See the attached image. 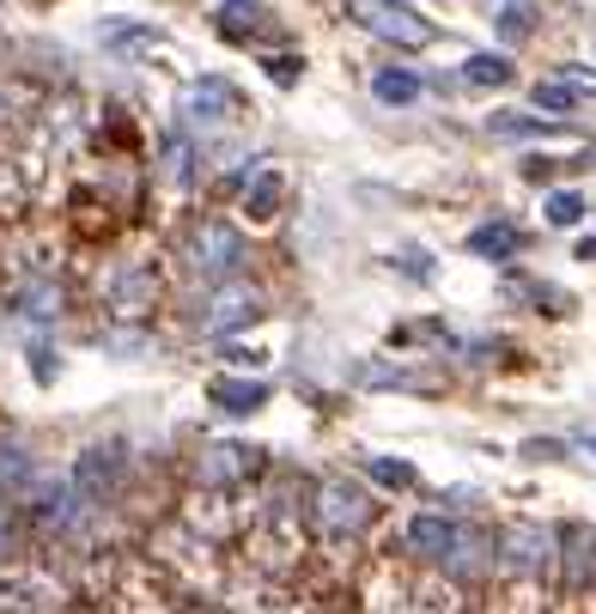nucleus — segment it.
Listing matches in <instances>:
<instances>
[{
    "label": "nucleus",
    "instance_id": "4",
    "mask_svg": "<svg viewBox=\"0 0 596 614\" xmlns=\"http://www.w3.org/2000/svg\"><path fill=\"white\" fill-rule=\"evenodd\" d=\"M262 316V292L250 287V280H220L213 287V299L201 304V316H195V328L201 335H232V328H244V323H256Z\"/></svg>",
    "mask_w": 596,
    "mask_h": 614
},
{
    "label": "nucleus",
    "instance_id": "23",
    "mask_svg": "<svg viewBox=\"0 0 596 614\" xmlns=\"http://www.w3.org/2000/svg\"><path fill=\"white\" fill-rule=\"evenodd\" d=\"M499 31H505V37H530V7H524V0H505V7H499Z\"/></svg>",
    "mask_w": 596,
    "mask_h": 614
},
{
    "label": "nucleus",
    "instance_id": "10",
    "mask_svg": "<svg viewBox=\"0 0 596 614\" xmlns=\"http://www.w3.org/2000/svg\"><path fill=\"white\" fill-rule=\"evenodd\" d=\"M408 542L426 554V560H451V554L463 548V529H457L451 517H414L408 523Z\"/></svg>",
    "mask_w": 596,
    "mask_h": 614
},
{
    "label": "nucleus",
    "instance_id": "15",
    "mask_svg": "<svg viewBox=\"0 0 596 614\" xmlns=\"http://www.w3.org/2000/svg\"><path fill=\"white\" fill-rule=\"evenodd\" d=\"M49 609V590L37 578H0V614H43Z\"/></svg>",
    "mask_w": 596,
    "mask_h": 614
},
{
    "label": "nucleus",
    "instance_id": "18",
    "mask_svg": "<svg viewBox=\"0 0 596 614\" xmlns=\"http://www.w3.org/2000/svg\"><path fill=\"white\" fill-rule=\"evenodd\" d=\"M371 92H378V104H414V98H420V79H414L408 67H384V74L371 79Z\"/></svg>",
    "mask_w": 596,
    "mask_h": 614
},
{
    "label": "nucleus",
    "instance_id": "6",
    "mask_svg": "<svg viewBox=\"0 0 596 614\" xmlns=\"http://www.w3.org/2000/svg\"><path fill=\"white\" fill-rule=\"evenodd\" d=\"M317 517L329 523L335 536H359V529L378 517V505H371L359 487H347V481H323L317 487Z\"/></svg>",
    "mask_w": 596,
    "mask_h": 614
},
{
    "label": "nucleus",
    "instance_id": "19",
    "mask_svg": "<svg viewBox=\"0 0 596 614\" xmlns=\"http://www.w3.org/2000/svg\"><path fill=\"white\" fill-rule=\"evenodd\" d=\"M408 614H463V590H457V584H438V578H432V584L414 590V609Z\"/></svg>",
    "mask_w": 596,
    "mask_h": 614
},
{
    "label": "nucleus",
    "instance_id": "9",
    "mask_svg": "<svg viewBox=\"0 0 596 614\" xmlns=\"http://www.w3.org/2000/svg\"><path fill=\"white\" fill-rule=\"evenodd\" d=\"M554 548H566V554H554V566L566 572V590L596 584V536L591 529H566V536H554Z\"/></svg>",
    "mask_w": 596,
    "mask_h": 614
},
{
    "label": "nucleus",
    "instance_id": "29",
    "mask_svg": "<svg viewBox=\"0 0 596 614\" xmlns=\"http://www.w3.org/2000/svg\"><path fill=\"white\" fill-rule=\"evenodd\" d=\"M165 177H171V183H189V146L183 141H171V153H165Z\"/></svg>",
    "mask_w": 596,
    "mask_h": 614
},
{
    "label": "nucleus",
    "instance_id": "30",
    "mask_svg": "<svg viewBox=\"0 0 596 614\" xmlns=\"http://www.w3.org/2000/svg\"><path fill=\"white\" fill-rule=\"evenodd\" d=\"M578 261H596V237H584V244H578Z\"/></svg>",
    "mask_w": 596,
    "mask_h": 614
},
{
    "label": "nucleus",
    "instance_id": "3",
    "mask_svg": "<svg viewBox=\"0 0 596 614\" xmlns=\"http://www.w3.org/2000/svg\"><path fill=\"white\" fill-rule=\"evenodd\" d=\"M183 256H189V268H195V275L232 280V275H238V261H244V237L232 232L226 220H201L195 232H189Z\"/></svg>",
    "mask_w": 596,
    "mask_h": 614
},
{
    "label": "nucleus",
    "instance_id": "17",
    "mask_svg": "<svg viewBox=\"0 0 596 614\" xmlns=\"http://www.w3.org/2000/svg\"><path fill=\"white\" fill-rule=\"evenodd\" d=\"M244 213H250V220H274L280 213V170H256V183L244 189Z\"/></svg>",
    "mask_w": 596,
    "mask_h": 614
},
{
    "label": "nucleus",
    "instance_id": "14",
    "mask_svg": "<svg viewBox=\"0 0 596 614\" xmlns=\"http://www.w3.org/2000/svg\"><path fill=\"white\" fill-rule=\"evenodd\" d=\"M110 299H116L122 316H146V311H153V299H159V280H153V268H128Z\"/></svg>",
    "mask_w": 596,
    "mask_h": 614
},
{
    "label": "nucleus",
    "instance_id": "12",
    "mask_svg": "<svg viewBox=\"0 0 596 614\" xmlns=\"http://www.w3.org/2000/svg\"><path fill=\"white\" fill-rule=\"evenodd\" d=\"M31 517H37V529H55V536H61L67 523L80 517V493H74L67 481L43 487V493H37V505H31Z\"/></svg>",
    "mask_w": 596,
    "mask_h": 614
},
{
    "label": "nucleus",
    "instance_id": "27",
    "mask_svg": "<svg viewBox=\"0 0 596 614\" xmlns=\"http://www.w3.org/2000/svg\"><path fill=\"white\" fill-rule=\"evenodd\" d=\"M548 614H596V590H591V584H584V590H566V596H560Z\"/></svg>",
    "mask_w": 596,
    "mask_h": 614
},
{
    "label": "nucleus",
    "instance_id": "20",
    "mask_svg": "<svg viewBox=\"0 0 596 614\" xmlns=\"http://www.w3.org/2000/svg\"><path fill=\"white\" fill-rule=\"evenodd\" d=\"M463 79L469 86H505V79H511V62H505V55H469Z\"/></svg>",
    "mask_w": 596,
    "mask_h": 614
},
{
    "label": "nucleus",
    "instance_id": "31",
    "mask_svg": "<svg viewBox=\"0 0 596 614\" xmlns=\"http://www.w3.org/2000/svg\"><path fill=\"white\" fill-rule=\"evenodd\" d=\"M578 445H584V450H591V457H596V432H584V438H578Z\"/></svg>",
    "mask_w": 596,
    "mask_h": 614
},
{
    "label": "nucleus",
    "instance_id": "7",
    "mask_svg": "<svg viewBox=\"0 0 596 614\" xmlns=\"http://www.w3.org/2000/svg\"><path fill=\"white\" fill-rule=\"evenodd\" d=\"M116 481H122V457L110 445H92L80 457V469H74V493H80V505H110V499H116Z\"/></svg>",
    "mask_w": 596,
    "mask_h": 614
},
{
    "label": "nucleus",
    "instance_id": "26",
    "mask_svg": "<svg viewBox=\"0 0 596 614\" xmlns=\"http://www.w3.org/2000/svg\"><path fill=\"white\" fill-rule=\"evenodd\" d=\"M493 134H554V122H536V116H493Z\"/></svg>",
    "mask_w": 596,
    "mask_h": 614
},
{
    "label": "nucleus",
    "instance_id": "16",
    "mask_svg": "<svg viewBox=\"0 0 596 614\" xmlns=\"http://www.w3.org/2000/svg\"><path fill=\"white\" fill-rule=\"evenodd\" d=\"M262 7H256V0H226V7H220V31H226L232 43H244V37H256V31H262Z\"/></svg>",
    "mask_w": 596,
    "mask_h": 614
},
{
    "label": "nucleus",
    "instance_id": "13",
    "mask_svg": "<svg viewBox=\"0 0 596 614\" xmlns=\"http://www.w3.org/2000/svg\"><path fill=\"white\" fill-rule=\"evenodd\" d=\"M517 249H524V232L511 220H493L481 232H469V256H481V261H511Z\"/></svg>",
    "mask_w": 596,
    "mask_h": 614
},
{
    "label": "nucleus",
    "instance_id": "22",
    "mask_svg": "<svg viewBox=\"0 0 596 614\" xmlns=\"http://www.w3.org/2000/svg\"><path fill=\"white\" fill-rule=\"evenodd\" d=\"M19 304H25V316H37V323H49V316L61 311V292H55V287H31Z\"/></svg>",
    "mask_w": 596,
    "mask_h": 614
},
{
    "label": "nucleus",
    "instance_id": "5",
    "mask_svg": "<svg viewBox=\"0 0 596 614\" xmlns=\"http://www.w3.org/2000/svg\"><path fill=\"white\" fill-rule=\"evenodd\" d=\"M256 469H262V457H256L250 445H213V450H201L195 481L207 487V493H232V487H244Z\"/></svg>",
    "mask_w": 596,
    "mask_h": 614
},
{
    "label": "nucleus",
    "instance_id": "8",
    "mask_svg": "<svg viewBox=\"0 0 596 614\" xmlns=\"http://www.w3.org/2000/svg\"><path fill=\"white\" fill-rule=\"evenodd\" d=\"M232 110H238V98H232V86H226V79H201L195 92L183 98L189 129H220V122H232Z\"/></svg>",
    "mask_w": 596,
    "mask_h": 614
},
{
    "label": "nucleus",
    "instance_id": "28",
    "mask_svg": "<svg viewBox=\"0 0 596 614\" xmlns=\"http://www.w3.org/2000/svg\"><path fill=\"white\" fill-rule=\"evenodd\" d=\"M299 74H305V62H299V55H274V62H268V79H274V86H292Z\"/></svg>",
    "mask_w": 596,
    "mask_h": 614
},
{
    "label": "nucleus",
    "instance_id": "11",
    "mask_svg": "<svg viewBox=\"0 0 596 614\" xmlns=\"http://www.w3.org/2000/svg\"><path fill=\"white\" fill-rule=\"evenodd\" d=\"M207 402L226 408V414H256V408H268V383H256V378H213Z\"/></svg>",
    "mask_w": 596,
    "mask_h": 614
},
{
    "label": "nucleus",
    "instance_id": "2",
    "mask_svg": "<svg viewBox=\"0 0 596 614\" xmlns=\"http://www.w3.org/2000/svg\"><path fill=\"white\" fill-rule=\"evenodd\" d=\"M347 13H353L371 37L402 43V49H426V43H432V25H426L414 7H402V0H347Z\"/></svg>",
    "mask_w": 596,
    "mask_h": 614
},
{
    "label": "nucleus",
    "instance_id": "32",
    "mask_svg": "<svg viewBox=\"0 0 596 614\" xmlns=\"http://www.w3.org/2000/svg\"><path fill=\"white\" fill-rule=\"evenodd\" d=\"M0 548H7V517H0Z\"/></svg>",
    "mask_w": 596,
    "mask_h": 614
},
{
    "label": "nucleus",
    "instance_id": "24",
    "mask_svg": "<svg viewBox=\"0 0 596 614\" xmlns=\"http://www.w3.org/2000/svg\"><path fill=\"white\" fill-rule=\"evenodd\" d=\"M578 220H584L578 196H548V225H578Z\"/></svg>",
    "mask_w": 596,
    "mask_h": 614
},
{
    "label": "nucleus",
    "instance_id": "1",
    "mask_svg": "<svg viewBox=\"0 0 596 614\" xmlns=\"http://www.w3.org/2000/svg\"><path fill=\"white\" fill-rule=\"evenodd\" d=\"M499 572L511 578V584H542V572H554V529H542V523H511L499 536Z\"/></svg>",
    "mask_w": 596,
    "mask_h": 614
},
{
    "label": "nucleus",
    "instance_id": "25",
    "mask_svg": "<svg viewBox=\"0 0 596 614\" xmlns=\"http://www.w3.org/2000/svg\"><path fill=\"white\" fill-rule=\"evenodd\" d=\"M371 475H378L384 487H414V469L408 462H390V457H371Z\"/></svg>",
    "mask_w": 596,
    "mask_h": 614
},
{
    "label": "nucleus",
    "instance_id": "21",
    "mask_svg": "<svg viewBox=\"0 0 596 614\" xmlns=\"http://www.w3.org/2000/svg\"><path fill=\"white\" fill-rule=\"evenodd\" d=\"M536 104H542V110H572V104H578V86H566V79H542V86H536Z\"/></svg>",
    "mask_w": 596,
    "mask_h": 614
}]
</instances>
